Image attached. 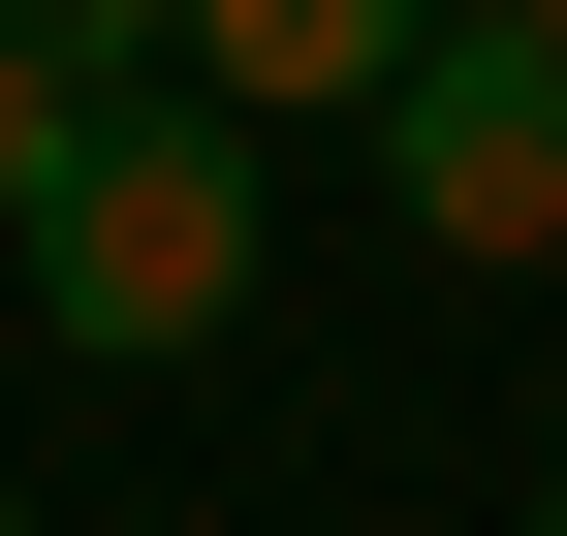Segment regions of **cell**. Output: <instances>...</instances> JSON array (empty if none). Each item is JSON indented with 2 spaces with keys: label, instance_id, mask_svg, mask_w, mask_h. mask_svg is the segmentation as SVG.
Here are the masks:
<instances>
[{
  "label": "cell",
  "instance_id": "cell-1",
  "mask_svg": "<svg viewBox=\"0 0 567 536\" xmlns=\"http://www.w3.org/2000/svg\"><path fill=\"white\" fill-rule=\"evenodd\" d=\"M252 126L221 95H126L95 126V189H63V221H32V316H63V348H95V379H158V348H221V316H252Z\"/></svg>",
  "mask_w": 567,
  "mask_h": 536
},
{
  "label": "cell",
  "instance_id": "cell-2",
  "mask_svg": "<svg viewBox=\"0 0 567 536\" xmlns=\"http://www.w3.org/2000/svg\"><path fill=\"white\" fill-rule=\"evenodd\" d=\"M379 189H410V252H473V285L567 252V63L505 32V0H442V63L379 95Z\"/></svg>",
  "mask_w": 567,
  "mask_h": 536
},
{
  "label": "cell",
  "instance_id": "cell-3",
  "mask_svg": "<svg viewBox=\"0 0 567 536\" xmlns=\"http://www.w3.org/2000/svg\"><path fill=\"white\" fill-rule=\"evenodd\" d=\"M442 63V0H189V95L221 126H379Z\"/></svg>",
  "mask_w": 567,
  "mask_h": 536
},
{
  "label": "cell",
  "instance_id": "cell-4",
  "mask_svg": "<svg viewBox=\"0 0 567 536\" xmlns=\"http://www.w3.org/2000/svg\"><path fill=\"white\" fill-rule=\"evenodd\" d=\"M95 126H126V95H63V63H32V32H0V252H32V221H63V189H95Z\"/></svg>",
  "mask_w": 567,
  "mask_h": 536
},
{
  "label": "cell",
  "instance_id": "cell-5",
  "mask_svg": "<svg viewBox=\"0 0 567 536\" xmlns=\"http://www.w3.org/2000/svg\"><path fill=\"white\" fill-rule=\"evenodd\" d=\"M0 32H32L63 95H189V0H0Z\"/></svg>",
  "mask_w": 567,
  "mask_h": 536
},
{
  "label": "cell",
  "instance_id": "cell-6",
  "mask_svg": "<svg viewBox=\"0 0 567 536\" xmlns=\"http://www.w3.org/2000/svg\"><path fill=\"white\" fill-rule=\"evenodd\" d=\"M505 32H536V63H567V0H505Z\"/></svg>",
  "mask_w": 567,
  "mask_h": 536
},
{
  "label": "cell",
  "instance_id": "cell-7",
  "mask_svg": "<svg viewBox=\"0 0 567 536\" xmlns=\"http://www.w3.org/2000/svg\"><path fill=\"white\" fill-rule=\"evenodd\" d=\"M536 536H567V474H536Z\"/></svg>",
  "mask_w": 567,
  "mask_h": 536
},
{
  "label": "cell",
  "instance_id": "cell-8",
  "mask_svg": "<svg viewBox=\"0 0 567 536\" xmlns=\"http://www.w3.org/2000/svg\"><path fill=\"white\" fill-rule=\"evenodd\" d=\"M0 536H32V505H0Z\"/></svg>",
  "mask_w": 567,
  "mask_h": 536
}]
</instances>
